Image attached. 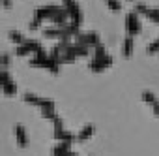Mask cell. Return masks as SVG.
Here are the masks:
<instances>
[{"label": "cell", "mask_w": 159, "mask_h": 156, "mask_svg": "<svg viewBox=\"0 0 159 156\" xmlns=\"http://www.w3.org/2000/svg\"><path fill=\"white\" fill-rule=\"evenodd\" d=\"M30 66H32V68H45V70H49L51 73H58V71H60V62H58L56 58L49 56L47 53H43V55H34L32 60H30Z\"/></svg>", "instance_id": "6da1fadb"}, {"label": "cell", "mask_w": 159, "mask_h": 156, "mask_svg": "<svg viewBox=\"0 0 159 156\" xmlns=\"http://www.w3.org/2000/svg\"><path fill=\"white\" fill-rule=\"evenodd\" d=\"M62 8L69 13V23H73L75 27L81 28V25H83V12H81V8H79L77 0H62Z\"/></svg>", "instance_id": "7a4b0ae2"}, {"label": "cell", "mask_w": 159, "mask_h": 156, "mask_svg": "<svg viewBox=\"0 0 159 156\" xmlns=\"http://www.w3.org/2000/svg\"><path fill=\"white\" fill-rule=\"evenodd\" d=\"M0 90L6 96H15L17 94V83L8 70H0Z\"/></svg>", "instance_id": "3957f363"}, {"label": "cell", "mask_w": 159, "mask_h": 156, "mask_svg": "<svg viewBox=\"0 0 159 156\" xmlns=\"http://www.w3.org/2000/svg\"><path fill=\"white\" fill-rule=\"evenodd\" d=\"M75 43L86 45V47H96V45L101 43V40H99V34L98 32H79L75 36Z\"/></svg>", "instance_id": "277c9868"}, {"label": "cell", "mask_w": 159, "mask_h": 156, "mask_svg": "<svg viewBox=\"0 0 159 156\" xmlns=\"http://www.w3.org/2000/svg\"><path fill=\"white\" fill-rule=\"evenodd\" d=\"M140 19H139V13L133 10V12H129L127 13V17H125V30H127V36H137L139 32H140Z\"/></svg>", "instance_id": "5b68a950"}, {"label": "cell", "mask_w": 159, "mask_h": 156, "mask_svg": "<svg viewBox=\"0 0 159 156\" xmlns=\"http://www.w3.org/2000/svg\"><path fill=\"white\" fill-rule=\"evenodd\" d=\"M56 10H58V6H56V4L41 6V8H38V10L34 12V21H38V23H41V21H49V19H51V15H52Z\"/></svg>", "instance_id": "8992f818"}, {"label": "cell", "mask_w": 159, "mask_h": 156, "mask_svg": "<svg viewBox=\"0 0 159 156\" xmlns=\"http://www.w3.org/2000/svg\"><path fill=\"white\" fill-rule=\"evenodd\" d=\"M114 64V58L112 56H101V58H94L88 66H90V70L94 71V73H98V71H103V70H107L109 66H112Z\"/></svg>", "instance_id": "52a82bcc"}, {"label": "cell", "mask_w": 159, "mask_h": 156, "mask_svg": "<svg viewBox=\"0 0 159 156\" xmlns=\"http://www.w3.org/2000/svg\"><path fill=\"white\" fill-rule=\"evenodd\" d=\"M140 100L142 102H146L150 107H152V113L159 119V98L152 92V90H142V94H140Z\"/></svg>", "instance_id": "ba28073f"}, {"label": "cell", "mask_w": 159, "mask_h": 156, "mask_svg": "<svg viewBox=\"0 0 159 156\" xmlns=\"http://www.w3.org/2000/svg\"><path fill=\"white\" fill-rule=\"evenodd\" d=\"M67 19H69V13H67L62 6H58V10L51 15V19H49V21L52 23V27H64V25H67V23H69Z\"/></svg>", "instance_id": "9c48e42d"}, {"label": "cell", "mask_w": 159, "mask_h": 156, "mask_svg": "<svg viewBox=\"0 0 159 156\" xmlns=\"http://www.w3.org/2000/svg\"><path fill=\"white\" fill-rule=\"evenodd\" d=\"M23 100L28 104V105H36V107H43L45 105V102L49 100V98H43V96H38V94H34V92H25L23 94Z\"/></svg>", "instance_id": "30bf717a"}, {"label": "cell", "mask_w": 159, "mask_h": 156, "mask_svg": "<svg viewBox=\"0 0 159 156\" xmlns=\"http://www.w3.org/2000/svg\"><path fill=\"white\" fill-rule=\"evenodd\" d=\"M15 139H17V145L19 147H28V134L25 130L23 124H15Z\"/></svg>", "instance_id": "8fae6325"}, {"label": "cell", "mask_w": 159, "mask_h": 156, "mask_svg": "<svg viewBox=\"0 0 159 156\" xmlns=\"http://www.w3.org/2000/svg\"><path fill=\"white\" fill-rule=\"evenodd\" d=\"M133 49H135V38L133 36H125L124 43H122V55L125 58H131L133 56Z\"/></svg>", "instance_id": "7c38bea8"}, {"label": "cell", "mask_w": 159, "mask_h": 156, "mask_svg": "<svg viewBox=\"0 0 159 156\" xmlns=\"http://www.w3.org/2000/svg\"><path fill=\"white\" fill-rule=\"evenodd\" d=\"M52 137L60 143H75L77 141V135L71 134V132H66V130H60V132H52Z\"/></svg>", "instance_id": "4fadbf2b"}, {"label": "cell", "mask_w": 159, "mask_h": 156, "mask_svg": "<svg viewBox=\"0 0 159 156\" xmlns=\"http://www.w3.org/2000/svg\"><path fill=\"white\" fill-rule=\"evenodd\" d=\"M39 109H41V117H43V119H47V120H52V119L56 117L54 102H52V100H47V102H45V105H43V107H39Z\"/></svg>", "instance_id": "5bb4252c"}, {"label": "cell", "mask_w": 159, "mask_h": 156, "mask_svg": "<svg viewBox=\"0 0 159 156\" xmlns=\"http://www.w3.org/2000/svg\"><path fill=\"white\" fill-rule=\"evenodd\" d=\"M94 132H96V126L94 124H86V126H83V130L77 134V141H88L92 135H94Z\"/></svg>", "instance_id": "9a60e30c"}, {"label": "cell", "mask_w": 159, "mask_h": 156, "mask_svg": "<svg viewBox=\"0 0 159 156\" xmlns=\"http://www.w3.org/2000/svg\"><path fill=\"white\" fill-rule=\"evenodd\" d=\"M8 38H10L15 45H23V43L26 41V38H25L19 30H10V32H8Z\"/></svg>", "instance_id": "2e32d148"}, {"label": "cell", "mask_w": 159, "mask_h": 156, "mask_svg": "<svg viewBox=\"0 0 159 156\" xmlns=\"http://www.w3.org/2000/svg\"><path fill=\"white\" fill-rule=\"evenodd\" d=\"M69 149H71V143H58V145L52 149V156H62V154H66Z\"/></svg>", "instance_id": "e0dca14e"}, {"label": "cell", "mask_w": 159, "mask_h": 156, "mask_svg": "<svg viewBox=\"0 0 159 156\" xmlns=\"http://www.w3.org/2000/svg\"><path fill=\"white\" fill-rule=\"evenodd\" d=\"M144 15H146V19H148V21H152V23L159 25V8H148V12H146Z\"/></svg>", "instance_id": "ac0fdd59"}, {"label": "cell", "mask_w": 159, "mask_h": 156, "mask_svg": "<svg viewBox=\"0 0 159 156\" xmlns=\"http://www.w3.org/2000/svg\"><path fill=\"white\" fill-rule=\"evenodd\" d=\"M146 53H148V55H155V53H159V38L148 43V47H146Z\"/></svg>", "instance_id": "d6986e66"}, {"label": "cell", "mask_w": 159, "mask_h": 156, "mask_svg": "<svg viewBox=\"0 0 159 156\" xmlns=\"http://www.w3.org/2000/svg\"><path fill=\"white\" fill-rule=\"evenodd\" d=\"M101 56H107V49H105L103 43H99V45L94 47V58H101Z\"/></svg>", "instance_id": "ffe728a7"}, {"label": "cell", "mask_w": 159, "mask_h": 156, "mask_svg": "<svg viewBox=\"0 0 159 156\" xmlns=\"http://www.w3.org/2000/svg\"><path fill=\"white\" fill-rule=\"evenodd\" d=\"M51 122H52V132H60V130H64V120H62V117L56 115Z\"/></svg>", "instance_id": "44dd1931"}, {"label": "cell", "mask_w": 159, "mask_h": 156, "mask_svg": "<svg viewBox=\"0 0 159 156\" xmlns=\"http://www.w3.org/2000/svg\"><path fill=\"white\" fill-rule=\"evenodd\" d=\"M107 8L111 12H120L122 10V2L120 0H107Z\"/></svg>", "instance_id": "7402d4cb"}, {"label": "cell", "mask_w": 159, "mask_h": 156, "mask_svg": "<svg viewBox=\"0 0 159 156\" xmlns=\"http://www.w3.org/2000/svg\"><path fill=\"white\" fill-rule=\"evenodd\" d=\"M10 64H11V56L8 53H2L0 55V66H2V70H8Z\"/></svg>", "instance_id": "603a6c76"}, {"label": "cell", "mask_w": 159, "mask_h": 156, "mask_svg": "<svg viewBox=\"0 0 159 156\" xmlns=\"http://www.w3.org/2000/svg\"><path fill=\"white\" fill-rule=\"evenodd\" d=\"M19 56H26V55H30L32 51H30V47L26 45V43H23V45H17V51H15Z\"/></svg>", "instance_id": "cb8c5ba5"}, {"label": "cell", "mask_w": 159, "mask_h": 156, "mask_svg": "<svg viewBox=\"0 0 159 156\" xmlns=\"http://www.w3.org/2000/svg\"><path fill=\"white\" fill-rule=\"evenodd\" d=\"M135 12H137V13H146V12H148V6H146L144 2H137Z\"/></svg>", "instance_id": "d4e9b609"}, {"label": "cell", "mask_w": 159, "mask_h": 156, "mask_svg": "<svg viewBox=\"0 0 159 156\" xmlns=\"http://www.w3.org/2000/svg\"><path fill=\"white\" fill-rule=\"evenodd\" d=\"M0 6L4 10H11L13 8V0H0Z\"/></svg>", "instance_id": "484cf974"}, {"label": "cell", "mask_w": 159, "mask_h": 156, "mask_svg": "<svg viewBox=\"0 0 159 156\" xmlns=\"http://www.w3.org/2000/svg\"><path fill=\"white\" fill-rule=\"evenodd\" d=\"M62 156H79V154H77V152H73V150H67V152H66V154H62Z\"/></svg>", "instance_id": "4316f807"}, {"label": "cell", "mask_w": 159, "mask_h": 156, "mask_svg": "<svg viewBox=\"0 0 159 156\" xmlns=\"http://www.w3.org/2000/svg\"><path fill=\"white\" fill-rule=\"evenodd\" d=\"M90 156H92V154H90Z\"/></svg>", "instance_id": "83f0119b"}]
</instances>
